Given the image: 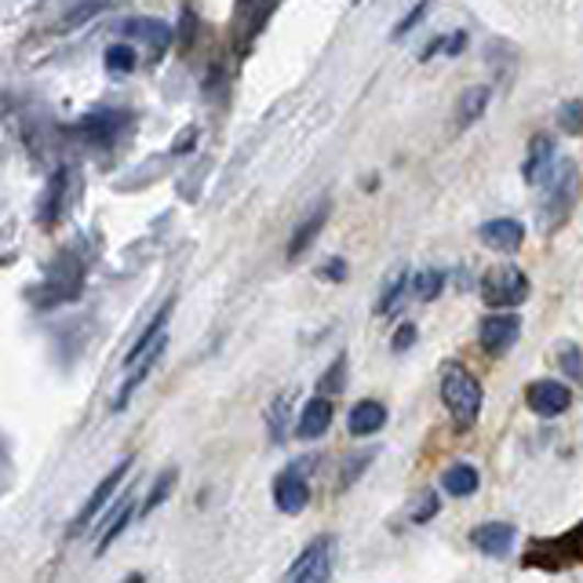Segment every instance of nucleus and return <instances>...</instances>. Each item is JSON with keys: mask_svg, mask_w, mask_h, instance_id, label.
Listing matches in <instances>:
<instances>
[{"mask_svg": "<svg viewBox=\"0 0 583 583\" xmlns=\"http://www.w3.org/2000/svg\"><path fill=\"white\" fill-rule=\"evenodd\" d=\"M441 402L449 408L456 430H471L478 416H482L485 391L478 375L467 369L463 361H445L441 365Z\"/></svg>", "mask_w": 583, "mask_h": 583, "instance_id": "nucleus-1", "label": "nucleus"}, {"mask_svg": "<svg viewBox=\"0 0 583 583\" xmlns=\"http://www.w3.org/2000/svg\"><path fill=\"white\" fill-rule=\"evenodd\" d=\"M525 569H543V573H565L583 565V518L562 536H536L525 547Z\"/></svg>", "mask_w": 583, "mask_h": 583, "instance_id": "nucleus-2", "label": "nucleus"}, {"mask_svg": "<svg viewBox=\"0 0 583 583\" xmlns=\"http://www.w3.org/2000/svg\"><path fill=\"white\" fill-rule=\"evenodd\" d=\"M529 292H532L529 278H525L518 267H511V262H500V267H493L482 278V300L493 306L496 314L522 306L525 300H529Z\"/></svg>", "mask_w": 583, "mask_h": 583, "instance_id": "nucleus-3", "label": "nucleus"}, {"mask_svg": "<svg viewBox=\"0 0 583 583\" xmlns=\"http://www.w3.org/2000/svg\"><path fill=\"white\" fill-rule=\"evenodd\" d=\"M543 204H540V212H543V226L547 231H558V226L565 223V215L569 209H573V198H576V168L573 161H558L554 171H551V179L543 182Z\"/></svg>", "mask_w": 583, "mask_h": 583, "instance_id": "nucleus-4", "label": "nucleus"}, {"mask_svg": "<svg viewBox=\"0 0 583 583\" xmlns=\"http://www.w3.org/2000/svg\"><path fill=\"white\" fill-rule=\"evenodd\" d=\"M336 565V536H314L303 547V554L295 558L284 583H328Z\"/></svg>", "mask_w": 583, "mask_h": 583, "instance_id": "nucleus-5", "label": "nucleus"}, {"mask_svg": "<svg viewBox=\"0 0 583 583\" xmlns=\"http://www.w3.org/2000/svg\"><path fill=\"white\" fill-rule=\"evenodd\" d=\"M522 336V317L514 311H500V314H489L482 317V328H478V339H482V350L500 358V354H507L514 343Z\"/></svg>", "mask_w": 583, "mask_h": 583, "instance_id": "nucleus-6", "label": "nucleus"}, {"mask_svg": "<svg viewBox=\"0 0 583 583\" xmlns=\"http://www.w3.org/2000/svg\"><path fill=\"white\" fill-rule=\"evenodd\" d=\"M128 471H132V456H128V460H121V463L113 467V471L96 485V493H91L85 507L77 511V518H74V525H70V536H81V532L88 529V522H96V514H99L102 507H106L110 496L117 493L121 482H124V478H128Z\"/></svg>", "mask_w": 583, "mask_h": 583, "instance_id": "nucleus-7", "label": "nucleus"}, {"mask_svg": "<svg viewBox=\"0 0 583 583\" xmlns=\"http://www.w3.org/2000/svg\"><path fill=\"white\" fill-rule=\"evenodd\" d=\"M525 405H529L536 416L554 419L573 405V391L558 380H536V383H529V391H525Z\"/></svg>", "mask_w": 583, "mask_h": 583, "instance_id": "nucleus-8", "label": "nucleus"}, {"mask_svg": "<svg viewBox=\"0 0 583 583\" xmlns=\"http://www.w3.org/2000/svg\"><path fill=\"white\" fill-rule=\"evenodd\" d=\"M273 503H278L281 514L306 511V503H311V482H306V474L300 467H289V471H281L273 478Z\"/></svg>", "mask_w": 583, "mask_h": 583, "instance_id": "nucleus-9", "label": "nucleus"}, {"mask_svg": "<svg viewBox=\"0 0 583 583\" xmlns=\"http://www.w3.org/2000/svg\"><path fill=\"white\" fill-rule=\"evenodd\" d=\"M558 165V150H554V139L551 135H536L529 143V157H525L522 165V176L529 187H543L547 179H551V171Z\"/></svg>", "mask_w": 583, "mask_h": 583, "instance_id": "nucleus-10", "label": "nucleus"}, {"mask_svg": "<svg viewBox=\"0 0 583 583\" xmlns=\"http://www.w3.org/2000/svg\"><path fill=\"white\" fill-rule=\"evenodd\" d=\"M478 237H482L485 248L500 251V256H511L525 245V226L518 220H489L478 226Z\"/></svg>", "mask_w": 583, "mask_h": 583, "instance_id": "nucleus-11", "label": "nucleus"}, {"mask_svg": "<svg viewBox=\"0 0 583 583\" xmlns=\"http://www.w3.org/2000/svg\"><path fill=\"white\" fill-rule=\"evenodd\" d=\"M514 536H518V529H514L511 522H482L471 529V543L489 558H503V554H511Z\"/></svg>", "mask_w": 583, "mask_h": 583, "instance_id": "nucleus-12", "label": "nucleus"}, {"mask_svg": "<svg viewBox=\"0 0 583 583\" xmlns=\"http://www.w3.org/2000/svg\"><path fill=\"white\" fill-rule=\"evenodd\" d=\"M273 4H242L234 11V19H237V52H251V44H256V37L262 33V26L273 19Z\"/></svg>", "mask_w": 583, "mask_h": 583, "instance_id": "nucleus-13", "label": "nucleus"}, {"mask_svg": "<svg viewBox=\"0 0 583 583\" xmlns=\"http://www.w3.org/2000/svg\"><path fill=\"white\" fill-rule=\"evenodd\" d=\"M333 397H322V394H314L311 402H306L300 408V419H295V434L300 438H322V434L333 427Z\"/></svg>", "mask_w": 583, "mask_h": 583, "instance_id": "nucleus-14", "label": "nucleus"}, {"mask_svg": "<svg viewBox=\"0 0 583 583\" xmlns=\"http://www.w3.org/2000/svg\"><path fill=\"white\" fill-rule=\"evenodd\" d=\"M168 317H171V300L161 306V311L154 314V322L146 325V333L132 343L128 354H124V365H128V369H135V365H139L143 358H150V354L161 347V343H165V328H168Z\"/></svg>", "mask_w": 583, "mask_h": 583, "instance_id": "nucleus-15", "label": "nucleus"}, {"mask_svg": "<svg viewBox=\"0 0 583 583\" xmlns=\"http://www.w3.org/2000/svg\"><path fill=\"white\" fill-rule=\"evenodd\" d=\"M383 423H386V405L372 402V397H365V402H358V405L350 408L347 430L354 434V438H369V434L383 430Z\"/></svg>", "mask_w": 583, "mask_h": 583, "instance_id": "nucleus-16", "label": "nucleus"}, {"mask_svg": "<svg viewBox=\"0 0 583 583\" xmlns=\"http://www.w3.org/2000/svg\"><path fill=\"white\" fill-rule=\"evenodd\" d=\"M325 223H328V201H322L317 209L306 215V220L295 226L292 231V242H289V259H300L306 248H311L317 242V234L325 231Z\"/></svg>", "mask_w": 583, "mask_h": 583, "instance_id": "nucleus-17", "label": "nucleus"}, {"mask_svg": "<svg viewBox=\"0 0 583 583\" xmlns=\"http://www.w3.org/2000/svg\"><path fill=\"white\" fill-rule=\"evenodd\" d=\"M132 514H135V500L132 496H121V503L106 514V522H102V532H99V543H96V554H106L113 540L128 529V522H132Z\"/></svg>", "mask_w": 583, "mask_h": 583, "instance_id": "nucleus-18", "label": "nucleus"}, {"mask_svg": "<svg viewBox=\"0 0 583 583\" xmlns=\"http://www.w3.org/2000/svg\"><path fill=\"white\" fill-rule=\"evenodd\" d=\"M124 33H128V37L146 41L154 55H165L168 41H171V30L165 26L161 19H128V22H124Z\"/></svg>", "mask_w": 583, "mask_h": 583, "instance_id": "nucleus-19", "label": "nucleus"}, {"mask_svg": "<svg viewBox=\"0 0 583 583\" xmlns=\"http://www.w3.org/2000/svg\"><path fill=\"white\" fill-rule=\"evenodd\" d=\"M478 485H482V478H478V471L471 463H456L441 474V489L449 496H474Z\"/></svg>", "mask_w": 583, "mask_h": 583, "instance_id": "nucleus-20", "label": "nucleus"}, {"mask_svg": "<svg viewBox=\"0 0 583 583\" xmlns=\"http://www.w3.org/2000/svg\"><path fill=\"white\" fill-rule=\"evenodd\" d=\"M485 106H489V88H482V85L467 88L460 96V106H456V124H460V128H471V124L485 113Z\"/></svg>", "mask_w": 583, "mask_h": 583, "instance_id": "nucleus-21", "label": "nucleus"}, {"mask_svg": "<svg viewBox=\"0 0 583 583\" xmlns=\"http://www.w3.org/2000/svg\"><path fill=\"white\" fill-rule=\"evenodd\" d=\"M408 281H413V273H408V270H394L391 281L383 284L380 300H375V314H391V311H397L402 295L408 292Z\"/></svg>", "mask_w": 583, "mask_h": 583, "instance_id": "nucleus-22", "label": "nucleus"}, {"mask_svg": "<svg viewBox=\"0 0 583 583\" xmlns=\"http://www.w3.org/2000/svg\"><path fill=\"white\" fill-rule=\"evenodd\" d=\"M408 292L423 303L438 300V295L445 292V270H416L413 281H408Z\"/></svg>", "mask_w": 583, "mask_h": 583, "instance_id": "nucleus-23", "label": "nucleus"}, {"mask_svg": "<svg viewBox=\"0 0 583 583\" xmlns=\"http://www.w3.org/2000/svg\"><path fill=\"white\" fill-rule=\"evenodd\" d=\"M176 482H179V471L176 467H168V471H161L157 474V482H154V489H150V496H146V503H143V514H154L161 503L168 500V493L176 489Z\"/></svg>", "mask_w": 583, "mask_h": 583, "instance_id": "nucleus-24", "label": "nucleus"}, {"mask_svg": "<svg viewBox=\"0 0 583 583\" xmlns=\"http://www.w3.org/2000/svg\"><path fill=\"white\" fill-rule=\"evenodd\" d=\"M558 128L565 135H583V99H569L558 106Z\"/></svg>", "mask_w": 583, "mask_h": 583, "instance_id": "nucleus-25", "label": "nucleus"}, {"mask_svg": "<svg viewBox=\"0 0 583 583\" xmlns=\"http://www.w3.org/2000/svg\"><path fill=\"white\" fill-rule=\"evenodd\" d=\"M558 365H562V372L569 380L583 383V350L576 343H558Z\"/></svg>", "mask_w": 583, "mask_h": 583, "instance_id": "nucleus-26", "label": "nucleus"}, {"mask_svg": "<svg viewBox=\"0 0 583 583\" xmlns=\"http://www.w3.org/2000/svg\"><path fill=\"white\" fill-rule=\"evenodd\" d=\"M135 48H128V44H110L106 48V70L110 74H132L135 70Z\"/></svg>", "mask_w": 583, "mask_h": 583, "instance_id": "nucleus-27", "label": "nucleus"}, {"mask_svg": "<svg viewBox=\"0 0 583 583\" xmlns=\"http://www.w3.org/2000/svg\"><path fill=\"white\" fill-rule=\"evenodd\" d=\"M343 375H347V358H336L333 369L322 375V397H333V394L343 391V386H347V380H343Z\"/></svg>", "mask_w": 583, "mask_h": 583, "instance_id": "nucleus-28", "label": "nucleus"}, {"mask_svg": "<svg viewBox=\"0 0 583 583\" xmlns=\"http://www.w3.org/2000/svg\"><path fill=\"white\" fill-rule=\"evenodd\" d=\"M284 419H289V394H281L278 402H273V413H270V434H273V441H284L281 434H284Z\"/></svg>", "mask_w": 583, "mask_h": 583, "instance_id": "nucleus-29", "label": "nucleus"}, {"mask_svg": "<svg viewBox=\"0 0 583 583\" xmlns=\"http://www.w3.org/2000/svg\"><path fill=\"white\" fill-rule=\"evenodd\" d=\"M423 15H427V4H416L413 11H408V15L402 19V22H397V26H394V33H391V37L394 41H402V37H408V33H413V26H419V19Z\"/></svg>", "mask_w": 583, "mask_h": 583, "instance_id": "nucleus-30", "label": "nucleus"}, {"mask_svg": "<svg viewBox=\"0 0 583 583\" xmlns=\"http://www.w3.org/2000/svg\"><path fill=\"white\" fill-rule=\"evenodd\" d=\"M416 322H405V325H397V333H394V339H391V347L397 350V354H405L408 347L416 343Z\"/></svg>", "mask_w": 583, "mask_h": 583, "instance_id": "nucleus-31", "label": "nucleus"}, {"mask_svg": "<svg viewBox=\"0 0 583 583\" xmlns=\"http://www.w3.org/2000/svg\"><path fill=\"white\" fill-rule=\"evenodd\" d=\"M434 514H438V496H434V493H423V496H419V507H413V522L423 525L427 518H434Z\"/></svg>", "mask_w": 583, "mask_h": 583, "instance_id": "nucleus-32", "label": "nucleus"}, {"mask_svg": "<svg viewBox=\"0 0 583 583\" xmlns=\"http://www.w3.org/2000/svg\"><path fill=\"white\" fill-rule=\"evenodd\" d=\"M372 460H375V452H365L361 460H350V463H347V474H343V482H339V489H350L354 478H361L365 463H372Z\"/></svg>", "mask_w": 583, "mask_h": 583, "instance_id": "nucleus-33", "label": "nucleus"}, {"mask_svg": "<svg viewBox=\"0 0 583 583\" xmlns=\"http://www.w3.org/2000/svg\"><path fill=\"white\" fill-rule=\"evenodd\" d=\"M322 278L325 281H343V278H347V262H343V259H328V267H322Z\"/></svg>", "mask_w": 583, "mask_h": 583, "instance_id": "nucleus-34", "label": "nucleus"}, {"mask_svg": "<svg viewBox=\"0 0 583 583\" xmlns=\"http://www.w3.org/2000/svg\"><path fill=\"white\" fill-rule=\"evenodd\" d=\"M124 583H146V580H143L139 573H132V576H128V580H124Z\"/></svg>", "mask_w": 583, "mask_h": 583, "instance_id": "nucleus-35", "label": "nucleus"}]
</instances>
